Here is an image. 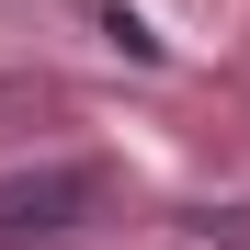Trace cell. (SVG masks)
Returning <instances> with one entry per match:
<instances>
[{
  "label": "cell",
  "mask_w": 250,
  "mask_h": 250,
  "mask_svg": "<svg viewBox=\"0 0 250 250\" xmlns=\"http://www.w3.org/2000/svg\"><path fill=\"white\" fill-rule=\"evenodd\" d=\"M91 205H103V171H91V159L12 171V182H0V250H23V239H68Z\"/></svg>",
  "instance_id": "obj_1"
},
{
  "label": "cell",
  "mask_w": 250,
  "mask_h": 250,
  "mask_svg": "<svg viewBox=\"0 0 250 250\" xmlns=\"http://www.w3.org/2000/svg\"><path fill=\"white\" fill-rule=\"evenodd\" d=\"M103 46H125V57H137V68H159V34H148L137 12H103Z\"/></svg>",
  "instance_id": "obj_2"
}]
</instances>
